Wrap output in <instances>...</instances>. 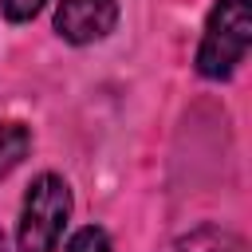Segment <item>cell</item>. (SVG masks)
Listing matches in <instances>:
<instances>
[{
	"mask_svg": "<svg viewBox=\"0 0 252 252\" xmlns=\"http://www.w3.org/2000/svg\"><path fill=\"white\" fill-rule=\"evenodd\" d=\"M252 43V0H217L197 47V71L205 79H228L244 63Z\"/></svg>",
	"mask_w": 252,
	"mask_h": 252,
	"instance_id": "1",
	"label": "cell"
},
{
	"mask_svg": "<svg viewBox=\"0 0 252 252\" xmlns=\"http://www.w3.org/2000/svg\"><path fill=\"white\" fill-rule=\"evenodd\" d=\"M71 217V189L55 173H39L20 209V252H55L63 224Z\"/></svg>",
	"mask_w": 252,
	"mask_h": 252,
	"instance_id": "2",
	"label": "cell"
},
{
	"mask_svg": "<svg viewBox=\"0 0 252 252\" xmlns=\"http://www.w3.org/2000/svg\"><path fill=\"white\" fill-rule=\"evenodd\" d=\"M114 24H118V0H59L55 4V32L67 43L106 39Z\"/></svg>",
	"mask_w": 252,
	"mask_h": 252,
	"instance_id": "3",
	"label": "cell"
},
{
	"mask_svg": "<svg viewBox=\"0 0 252 252\" xmlns=\"http://www.w3.org/2000/svg\"><path fill=\"white\" fill-rule=\"evenodd\" d=\"M32 150V130L24 122H0V177L12 173Z\"/></svg>",
	"mask_w": 252,
	"mask_h": 252,
	"instance_id": "4",
	"label": "cell"
},
{
	"mask_svg": "<svg viewBox=\"0 0 252 252\" xmlns=\"http://www.w3.org/2000/svg\"><path fill=\"white\" fill-rule=\"evenodd\" d=\"M177 252H240V240H232L220 228H201L177 244Z\"/></svg>",
	"mask_w": 252,
	"mask_h": 252,
	"instance_id": "5",
	"label": "cell"
},
{
	"mask_svg": "<svg viewBox=\"0 0 252 252\" xmlns=\"http://www.w3.org/2000/svg\"><path fill=\"white\" fill-rule=\"evenodd\" d=\"M67 252H110V236H106L102 228L87 224V228H79V232L67 240Z\"/></svg>",
	"mask_w": 252,
	"mask_h": 252,
	"instance_id": "6",
	"label": "cell"
},
{
	"mask_svg": "<svg viewBox=\"0 0 252 252\" xmlns=\"http://www.w3.org/2000/svg\"><path fill=\"white\" fill-rule=\"evenodd\" d=\"M47 0H0V8H4V16L12 20V24H24V20H32L39 8H43Z\"/></svg>",
	"mask_w": 252,
	"mask_h": 252,
	"instance_id": "7",
	"label": "cell"
},
{
	"mask_svg": "<svg viewBox=\"0 0 252 252\" xmlns=\"http://www.w3.org/2000/svg\"><path fill=\"white\" fill-rule=\"evenodd\" d=\"M0 252H8V244H4V232H0Z\"/></svg>",
	"mask_w": 252,
	"mask_h": 252,
	"instance_id": "8",
	"label": "cell"
}]
</instances>
